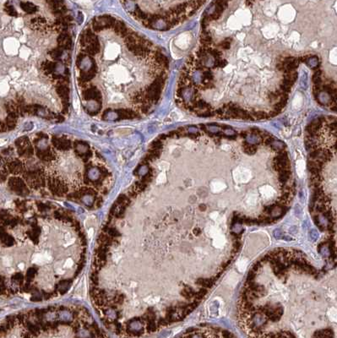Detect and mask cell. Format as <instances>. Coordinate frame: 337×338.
<instances>
[{
    "label": "cell",
    "mask_w": 337,
    "mask_h": 338,
    "mask_svg": "<svg viewBox=\"0 0 337 338\" xmlns=\"http://www.w3.org/2000/svg\"><path fill=\"white\" fill-rule=\"evenodd\" d=\"M336 282L301 251L278 249L248 272L238 302L248 338H336Z\"/></svg>",
    "instance_id": "1"
},
{
    "label": "cell",
    "mask_w": 337,
    "mask_h": 338,
    "mask_svg": "<svg viewBox=\"0 0 337 338\" xmlns=\"http://www.w3.org/2000/svg\"><path fill=\"white\" fill-rule=\"evenodd\" d=\"M116 19L110 15H101L93 19L92 28L95 31H101L102 30L113 28Z\"/></svg>",
    "instance_id": "2"
},
{
    "label": "cell",
    "mask_w": 337,
    "mask_h": 338,
    "mask_svg": "<svg viewBox=\"0 0 337 338\" xmlns=\"http://www.w3.org/2000/svg\"><path fill=\"white\" fill-rule=\"evenodd\" d=\"M18 154L20 156L30 157L33 154V147L27 137H20L15 141Z\"/></svg>",
    "instance_id": "3"
},
{
    "label": "cell",
    "mask_w": 337,
    "mask_h": 338,
    "mask_svg": "<svg viewBox=\"0 0 337 338\" xmlns=\"http://www.w3.org/2000/svg\"><path fill=\"white\" fill-rule=\"evenodd\" d=\"M56 90L58 94V96L61 97L63 105V113H66L68 112V107H69V90L68 86L65 84V80L59 81Z\"/></svg>",
    "instance_id": "4"
},
{
    "label": "cell",
    "mask_w": 337,
    "mask_h": 338,
    "mask_svg": "<svg viewBox=\"0 0 337 338\" xmlns=\"http://www.w3.org/2000/svg\"><path fill=\"white\" fill-rule=\"evenodd\" d=\"M52 143H53V146L59 151H69L72 147L70 140H69L68 139H66L64 137L53 136V139H52Z\"/></svg>",
    "instance_id": "5"
},
{
    "label": "cell",
    "mask_w": 337,
    "mask_h": 338,
    "mask_svg": "<svg viewBox=\"0 0 337 338\" xmlns=\"http://www.w3.org/2000/svg\"><path fill=\"white\" fill-rule=\"evenodd\" d=\"M37 156L44 161H52L55 158V153L50 147H37Z\"/></svg>",
    "instance_id": "6"
},
{
    "label": "cell",
    "mask_w": 337,
    "mask_h": 338,
    "mask_svg": "<svg viewBox=\"0 0 337 338\" xmlns=\"http://www.w3.org/2000/svg\"><path fill=\"white\" fill-rule=\"evenodd\" d=\"M74 148H75V151L77 152V154L80 155V156L85 157V160L90 158L92 155L91 151L90 150V147L86 143L76 141L74 143Z\"/></svg>",
    "instance_id": "7"
},
{
    "label": "cell",
    "mask_w": 337,
    "mask_h": 338,
    "mask_svg": "<svg viewBox=\"0 0 337 338\" xmlns=\"http://www.w3.org/2000/svg\"><path fill=\"white\" fill-rule=\"evenodd\" d=\"M84 98L87 101H90V100H93V101H96L97 102H101V92L100 90L97 88V87H90L86 89L84 93Z\"/></svg>",
    "instance_id": "8"
},
{
    "label": "cell",
    "mask_w": 337,
    "mask_h": 338,
    "mask_svg": "<svg viewBox=\"0 0 337 338\" xmlns=\"http://www.w3.org/2000/svg\"><path fill=\"white\" fill-rule=\"evenodd\" d=\"M49 186L51 190H53L54 193L58 195L63 194L66 191V186L60 179L56 178H53L49 181Z\"/></svg>",
    "instance_id": "9"
},
{
    "label": "cell",
    "mask_w": 337,
    "mask_h": 338,
    "mask_svg": "<svg viewBox=\"0 0 337 338\" xmlns=\"http://www.w3.org/2000/svg\"><path fill=\"white\" fill-rule=\"evenodd\" d=\"M97 36L92 32V31H90V29L86 30L80 37V43L82 45V47H86L87 46L90 44L93 43L94 42L97 41Z\"/></svg>",
    "instance_id": "10"
},
{
    "label": "cell",
    "mask_w": 337,
    "mask_h": 338,
    "mask_svg": "<svg viewBox=\"0 0 337 338\" xmlns=\"http://www.w3.org/2000/svg\"><path fill=\"white\" fill-rule=\"evenodd\" d=\"M117 115V119H132V118H139V113H136L133 109H118L116 110Z\"/></svg>",
    "instance_id": "11"
},
{
    "label": "cell",
    "mask_w": 337,
    "mask_h": 338,
    "mask_svg": "<svg viewBox=\"0 0 337 338\" xmlns=\"http://www.w3.org/2000/svg\"><path fill=\"white\" fill-rule=\"evenodd\" d=\"M58 43L59 45V47L64 49H70L72 47V40L69 35L66 32H62L59 34L58 37Z\"/></svg>",
    "instance_id": "12"
},
{
    "label": "cell",
    "mask_w": 337,
    "mask_h": 338,
    "mask_svg": "<svg viewBox=\"0 0 337 338\" xmlns=\"http://www.w3.org/2000/svg\"><path fill=\"white\" fill-rule=\"evenodd\" d=\"M113 29H114L116 33L118 36H122V37H125L129 34V32L130 31V30H129L127 28V26H126V25L121 20H116Z\"/></svg>",
    "instance_id": "13"
},
{
    "label": "cell",
    "mask_w": 337,
    "mask_h": 338,
    "mask_svg": "<svg viewBox=\"0 0 337 338\" xmlns=\"http://www.w3.org/2000/svg\"><path fill=\"white\" fill-rule=\"evenodd\" d=\"M9 185L13 188L15 190L21 192L26 190V187L25 185V183L19 178H11L9 180Z\"/></svg>",
    "instance_id": "14"
},
{
    "label": "cell",
    "mask_w": 337,
    "mask_h": 338,
    "mask_svg": "<svg viewBox=\"0 0 337 338\" xmlns=\"http://www.w3.org/2000/svg\"><path fill=\"white\" fill-rule=\"evenodd\" d=\"M31 26L33 29L42 31L47 27V21L44 18L37 17V18L32 19L31 20Z\"/></svg>",
    "instance_id": "15"
},
{
    "label": "cell",
    "mask_w": 337,
    "mask_h": 338,
    "mask_svg": "<svg viewBox=\"0 0 337 338\" xmlns=\"http://www.w3.org/2000/svg\"><path fill=\"white\" fill-rule=\"evenodd\" d=\"M57 67H58V63L55 62H50V61H46V62L42 63V70H44V72L47 74H51V75H54V72L57 70Z\"/></svg>",
    "instance_id": "16"
},
{
    "label": "cell",
    "mask_w": 337,
    "mask_h": 338,
    "mask_svg": "<svg viewBox=\"0 0 337 338\" xmlns=\"http://www.w3.org/2000/svg\"><path fill=\"white\" fill-rule=\"evenodd\" d=\"M9 171L12 172V173H15V174H18V173H20L22 171H23V164L19 161L15 160L14 161H11L9 162Z\"/></svg>",
    "instance_id": "17"
},
{
    "label": "cell",
    "mask_w": 337,
    "mask_h": 338,
    "mask_svg": "<svg viewBox=\"0 0 337 338\" xmlns=\"http://www.w3.org/2000/svg\"><path fill=\"white\" fill-rule=\"evenodd\" d=\"M18 115L15 113H9L8 117L6 118L5 124L7 127V129H13L16 126Z\"/></svg>",
    "instance_id": "18"
},
{
    "label": "cell",
    "mask_w": 337,
    "mask_h": 338,
    "mask_svg": "<svg viewBox=\"0 0 337 338\" xmlns=\"http://www.w3.org/2000/svg\"><path fill=\"white\" fill-rule=\"evenodd\" d=\"M20 7L25 12H26L27 14H34L37 11L36 6H35L31 3H29V2H21Z\"/></svg>",
    "instance_id": "19"
},
{
    "label": "cell",
    "mask_w": 337,
    "mask_h": 338,
    "mask_svg": "<svg viewBox=\"0 0 337 338\" xmlns=\"http://www.w3.org/2000/svg\"><path fill=\"white\" fill-rule=\"evenodd\" d=\"M243 149H244V152L247 153L248 155H254L256 153L257 151V146L255 145H250L248 144L247 141H244L243 142Z\"/></svg>",
    "instance_id": "20"
},
{
    "label": "cell",
    "mask_w": 337,
    "mask_h": 338,
    "mask_svg": "<svg viewBox=\"0 0 337 338\" xmlns=\"http://www.w3.org/2000/svg\"><path fill=\"white\" fill-rule=\"evenodd\" d=\"M254 119H265V118H269L268 115H267V113L265 112H263V111H254L252 113H251Z\"/></svg>",
    "instance_id": "21"
},
{
    "label": "cell",
    "mask_w": 337,
    "mask_h": 338,
    "mask_svg": "<svg viewBox=\"0 0 337 338\" xmlns=\"http://www.w3.org/2000/svg\"><path fill=\"white\" fill-rule=\"evenodd\" d=\"M63 52V50L62 48L58 47V48L53 49V51L50 53V54H51L50 55H51V57L53 58V59H58V58H60V57L62 56Z\"/></svg>",
    "instance_id": "22"
},
{
    "label": "cell",
    "mask_w": 337,
    "mask_h": 338,
    "mask_svg": "<svg viewBox=\"0 0 337 338\" xmlns=\"http://www.w3.org/2000/svg\"><path fill=\"white\" fill-rule=\"evenodd\" d=\"M231 40H232L231 38L227 37V38H226L222 42H221L220 44L218 45V47L222 48V49H228V48H230L231 43Z\"/></svg>",
    "instance_id": "23"
},
{
    "label": "cell",
    "mask_w": 337,
    "mask_h": 338,
    "mask_svg": "<svg viewBox=\"0 0 337 338\" xmlns=\"http://www.w3.org/2000/svg\"><path fill=\"white\" fill-rule=\"evenodd\" d=\"M227 61H225V60H222V58L221 59H215V63H214V65H213V68H223V67H225L226 65H227Z\"/></svg>",
    "instance_id": "24"
},
{
    "label": "cell",
    "mask_w": 337,
    "mask_h": 338,
    "mask_svg": "<svg viewBox=\"0 0 337 338\" xmlns=\"http://www.w3.org/2000/svg\"><path fill=\"white\" fill-rule=\"evenodd\" d=\"M5 11H6V13L8 15H11V16H17V12H16V10L15 9V8L12 5L6 6L5 7Z\"/></svg>",
    "instance_id": "25"
},
{
    "label": "cell",
    "mask_w": 337,
    "mask_h": 338,
    "mask_svg": "<svg viewBox=\"0 0 337 338\" xmlns=\"http://www.w3.org/2000/svg\"><path fill=\"white\" fill-rule=\"evenodd\" d=\"M266 97H267V99L270 102L277 101V99H279V97L275 94V92H269Z\"/></svg>",
    "instance_id": "26"
},
{
    "label": "cell",
    "mask_w": 337,
    "mask_h": 338,
    "mask_svg": "<svg viewBox=\"0 0 337 338\" xmlns=\"http://www.w3.org/2000/svg\"><path fill=\"white\" fill-rule=\"evenodd\" d=\"M11 262H12L11 258H9V257H5V258H3V265H4L5 266H9L11 265Z\"/></svg>",
    "instance_id": "27"
},
{
    "label": "cell",
    "mask_w": 337,
    "mask_h": 338,
    "mask_svg": "<svg viewBox=\"0 0 337 338\" xmlns=\"http://www.w3.org/2000/svg\"><path fill=\"white\" fill-rule=\"evenodd\" d=\"M276 68L279 71H284V65L281 62H279L276 64Z\"/></svg>",
    "instance_id": "28"
},
{
    "label": "cell",
    "mask_w": 337,
    "mask_h": 338,
    "mask_svg": "<svg viewBox=\"0 0 337 338\" xmlns=\"http://www.w3.org/2000/svg\"><path fill=\"white\" fill-rule=\"evenodd\" d=\"M72 264H73V261H72V259H67V261L65 262V266L70 267L71 266H72Z\"/></svg>",
    "instance_id": "29"
},
{
    "label": "cell",
    "mask_w": 337,
    "mask_h": 338,
    "mask_svg": "<svg viewBox=\"0 0 337 338\" xmlns=\"http://www.w3.org/2000/svg\"><path fill=\"white\" fill-rule=\"evenodd\" d=\"M198 135H199V134H188V137H190V138H192V139H195V138H197L198 137Z\"/></svg>",
    "instance_id": "30"
},
{
    "label": "cell",
    "mask_w": 337,
    "mask_h": 338,
    "mask_svg": "<svg viewBox=\"0 0 337 338\" xmlns=\"http://www.w3.org/2000/svg\"><path fill=\"white\" fill-rule=\"evenodd\" d=\"M246 3L247 4H253V3H254V2H246Z\"/></svg>",
    "instance_id": "31"
}]
</instances>
